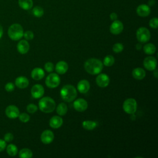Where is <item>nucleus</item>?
I'll use <instances>...</instances> for the list:
<instances>
[{"instance_id": "nucleus-1", "label": "nucleus", "mask_w": 158, "mask_h": 158, "mask_svg": "<svg viewBox=\"0 0 158 158\" xmlns=\"http://www.w3.org/2000/svg\"><path fill=\"white\" fill-rule=\"evenodd\" d=\"M85 70L91 75L99 74L102 70L103 64L98 59L90 58L88 59L84 64Z\"/></svg>"}, {"instance_id": "nucleus-2", "label": "nucleus", "mask_w": 158, "mask_h": 158, "mask_svg": "<svg viewBox=\"0 0 158 158\" xmlns=\"http://www.w3.org/2000/svg\"><path fill=\"white\" fill-rule=\"evenodd\" d=\"M61 98L65 102L73 101L77 96L75 88L71 85H64L60 91Z\"/></svg>"}, {"instance_id": "nucleus-3", "label": "nucleus", "mask_w": 158, "mask_h": 158, "mask_svg": "<svg viewBox=\"0 0 158 158\" xmlns=\"http://www.w3.org/2000/svg\"><path fill=\"white\" fill-rule=\"evenodd\" d=\"M38 106L42 112L44 113H50L54 111L56 108V102L53 99L46 96L41 98L39 102Z\"/></svg>"}, {"instance_id": "nucleus-4", "label": "nucleus", "mask_w": 158, "mask_h": 158, "mask_svg": "<svg viewBox=\"0 0 158 158\" xmlns=\"http://www.w3.org/2000/svg\"><path fill=\"white\" fill-rule=\"evenodd\" d=\"M7 33L9 37L11 40L14 41H17L23 37V30L20 24L14 23L9 27Z\"/></svg>"}, {"instance_id": "nucleus-5", "label": "nucleus", "mask_w": 158, "mask_h": 158, "mask_svg": "<svg viewBox=\"0 0 158 158\" xmlns=\"http://www.w3.org/2000/svg\"><path fill=\"white\" fill-rule=\"evenodd\" d=\"M122 107L126 113L133 114L137 109V102L133 98H128L123 102Z\"/></svg>"}, {"instance_id": "nucleus-6", "label": "nucleus", "mask_w": 158, "mask_h": 158, "mask_svg": "<svg viewBox=\"0 0 158 158\" xmlns=\"http://www.w3.org/2000/svg\"><path fill=\"white\" fill-rule=\"evenodd\" d=\"M137 40L142 43L148 42L151 38V33L149 30L146 27H140L136 31Z\"/></svg>"}, {"instance_id": "nucleus-7", "label": "nucleus", "mask_w": 158, "mask_h": 158, "mask_svg": "<svg viewBox=\"0 0 158 158\" xmlns=\"http://www.w3.org/2000/svg\"><path fill=\"white\" fill-rule=\"evenodd\" d=\"M60 82V79L59 76L55 73H52L49 74L45 80L46 85L50 88H54L57 87Z\"/></svg>"}, {"instance_id": "nucleus-8", "label": "nucleus", "mask_w": 158, "mask_h": 158, "mask_svg": "<svg viewBox=\"0 0 158 158\" xmlns=\"http://www.w3.org/2000/svg\"><path fill=\"white\" fill-rule=\"evenodd\" d=\"M143 65L148 70L153 71L157 67V60L153 56H148L143 60Z\"/></svg>"}, {"instance_id": "nucleus-9", "label": "nucleus", "mask_w": 158, "mask_h": 158, "mask_svg": "<svg viewBox=\"0 0 158 158\" xmlns=\"http://www.w3.org/2000/svg\"><path fill=\"white\" fill-rule=\"evenodd\" d=\"M123 30V25L120 20H115L113 21L110 26V31L113 35H118Z\"/></svg>"}, {"instance_id": "nucleus-10", "label": "nucleus", "mask_w": 158, "mask_h": 158, "mask_svg": "<svg viewBox=\"0 0 158 158\" xmlns=\"http://www.w3.org/2000/svg\"><path fill=\"white\" fill-rule=\"evenodd\" d=\"M5 113L7 117L9 118L14 119L19 117L20 112L17 106L14 105H10L6 107Z\"/></svg>"}, {"instance_id": "nucleus-11", "label": "nucleus", "mask_w": 158, "mask_h": 158, "mask_svg": "<svg viewBox=\"0 0 158 158\" xmlns=\"http://www.w3.org/2000/svg\"><path fill=\"white\" fill-rule=\"evenodd\" d=\"M44 93V89L43 86L40 84L35 85L31 89V94L33 98L35 99L41 98Z\"/></svg>"}, {"instance_id": "nucleus-12", "label": "nucleus", "mask_w": 158, "mask_h": 158, "mask_svg": "<svg viewBox=\"0 0 158 158\" xmlns=\"http://www.w3.org/2000/svg\"><path fill=\"white\" fill-rule=\"evenodd\" d=\"M54 138L53 132L49 130H46L41 135V140L43 143L45 144H50L52 142Z\"/></svg>"}, {"instance_id": "nucleus-13", "label": "nucleus", "mask_w": 158, "mask_h": 158, "mask_svg": "<svg viewBox=\"0 0 158 158\" xmlns=\"http://www.w3.org/2000/svg\"><path fill=\"white\" fill-rule=\"evenodd\" d=\"M109 81V77L106 73H100L97 76L96 78V84L101 88H104L108 86Z\"/></svg>"}, {"instance_id": "nucleus-14", "label": "nucleus", "mask_w": 158, "mask_h": 158, "mask_svg": "<svg viewBox=\"0 0 158 158\" xmlns=\"http://www.w3.org/2000/svg\"><path fill=\"white\" fill-rule=\"evenodd\" d=\"M73 107L78 112H83L88 108V102L83 98L77 99L73 102Z\"/></svg>"}, {"instance_id": "nucleus-15", "label": "nucleus", "mask_w": 158, "mask_h": 158, "mask_svg": "<svg viewBox=\"0 0 158 158\" xmlns=\"http://www.w3.org/2000/svg\"><path fill=\"white\" fill-rule=\"evenodd\" d=\"M151 9L149 6L146 4H141L136 8V14L142 17H147L150 14Z\"/></svg>"}, {"instance_id": "nucleus-16", "label": "nucleus", "mask_w": 158, "mask_h": 158, "mask_svg": "<svg viewBox=\"0 0 158 158\" xmlns=\"http://www.w3.org/2000/svg\"><path fill=\"white\" fill-rule=\"evenodd\" d=\"M17 49L19 52H20L22 54H25L29 51L30 49V45L28 42L27 40H20L17 46Z\"/></svg>"}, {"instance_id": "nucleus-17", "label": "nucleus", "mask_w": 158, "mask_h": 158, "mask_svg": "<svg viewBox=\"0 0 158 158\" xmlns=\"http://www.w3.org/2000/svg\"><path fill=\"white\" fill-rule=\"evenodd\" d=\"M90 88V84L86 80H81L77 84V89L81 93H86Z\"/></svg>"}, {"instance_id": "nucleus-18", "label": "nucleus", "mask_w": 158, "mask_h": 158, "mask_svg": "<svg viewBox=\"0 0 158 158\" xmlns=\"http://www.w3.org/2000/svg\"><path fill=\"white\" fill-rule=\"evenodd\" d=\"M68 68H69V66H68L67 63L65 61L61 60V61L58 62L56 64V67H55V70L57 73L62 75L67 72Z\"/></svg>"}, {"instance_id": "nucleus-19", "label": "nucleus", "mask_w": 158, "mask_h": 158, "mask_svg": "<svg viewBox=\"0 0 158 158\" xmlns=\"http://www.w3.org/2000/svg\"><path fill=\"white\" fill-rule=\"evenodd\" d=\"M15 84L18 88L20 89H23L27 88L28 86L29 81L28 78H26L25 77L20 76L15 79Z\"/></svg>"}, {"instance_id": "nucleus-20", "label": "nucleus", "mask_w": 158, "mask_h": 158, "mask_svg": "<svg viewBox=\"0 0 158 158\" xmlns=\"http://www.w3.org/2000/svg\"><path fill=\"white\" fill-rule=\"evenodd\" d=\"M63 123V120L62 118L57 115H55L53 116L51 118L50 120H49V125L51 128H58L60 127H61V125Z\"/></svg>"}, {"instance_id": "nucleus-21", "label": "nucleus", "mask_w": 158, "mask_h": 158, "mask_svg": "<svg viewBox=\"0 0 158 158\" xmlns=\"http://www.w3.org/2000/svg\"><path fill=\"white\" fill-rule=\"evenodd\" d=\"M44 72L41 68L36 67L31 71V76L33 79L35 80H40L44 77Z\"/></svg>"}, {"instance_id": "nucleus-22", "label": "nucleus", "mask_w": 158, "mask_h": 158, "mask_svg": "<svg viewBox=\"0 0 158 158\" xmlns=\"http://www.w3.org/2000/svg\"><path fill=\"white\" fill-rule=\"evenodd\" d=\"M132 76L136 80H142L146 76V72L144 70L140 67H137L132 70Z\"/></svg>"}, {"instance_id": "nucleus-23", "label": "nucleus", "mask_w": 158, "mask_h": 158, "mask_svg": "<svg viewBox=\"0 0 158 158\" xmlns=\"http://www.w3.org/2000/svg\"><path fill=\"white\" fill-rule=\"evenodd\" d=\"M19 5L23 10H29L33 7V1L19 0Z\"/></svg>"}, {"instance_id": "nucleus-24", "label": "nucleus", "mask_w": 158, "mask_h": 158, "mask_svg": "<svg viewBox=\"0 0 158 158\" xmlns=\"http://www.w3.org/2000/svg\"><path fill=\"white\" fill-rule=\"evenodd\" d=\"M82 127L87 130H92L97 127V123L92 120H85L82 122Z\"/></svg>"}, {"instance_id": "nucleus-25", "label": "nucleus", "mask_w": 158, "mask_h": 158, "mask_svg": "<svg viewBox=\"0 0 158 158\" xmlns=\"http://www.w3.org/2000/svg\"><path fill=\"white\" fill-rule=\"evenodd\" d=\"M143 51L146 54H153L156 52V46L152 43H148L143 46Z\"/></svg>"}, {"instance_id": "nucleus-26", "label": "nucleus", "mask_w": 158, "mask_h": 158, "mask_svg": "<svg viewBox=\"0 0 158 158\" xmlns=\"http://www.w3.org/2000/svg\"><path fill=\"white\" fill-rule=\"evenodd\" d=\"M19 156L21 158H31L33 156V153L30 149L23 148L20 151Z\"/></svg>"}, {"instance_id": "nucleus-27", "label": "nucleus", "mask_w": 158, "mask_h": 158, "mask_svg": "<svg viewBox=\"0 0 158 158\" xmlns=\"http://www.w3.org/2000/svg\"><path fill=\"white\" fill-rule=\"evenodd\" d=\"M67 110H68L67 106L64 102L60 103L56 108V112L59 115H65L66 113L67 112Z\"/></svg>"}, {"instance_id": "nucleus-28", "label": "nucleus", "mask_w": 158, "mask_h": 158, "mask_svg": "<svg viewBox=\"0 0 158 158\" xmlns=\"http://www.w3.org/2000/svg\"><path fill=\"white\" fill-rule=\"evenodd\" d=\"M6 151L10 156H15L18 152V149L15 145L9 144L6 148Z\"/></svg>"}, {"instance_id": "nucleus-29", "label": "nucleus", "mask_w": 158, "mask_h": 158, "mask_svg": "<svg viewBox=\"0 0 158 158\" xmlns=\"http://www.w3.org/2000/svg\"><path fill=\"white\" fill-rule=\"evenodd\" d=\"M114 62H115L114 57L111 55H107L104 57L102 64L105 66L110 67V66H112L114 64Z\"/></svg>"}, {"instance_id": "nucleus-30", "label": "nucleus", "mask_w": 158, "mask_h": 158, "mask_svg": "<svg viewBox=\"0 0 158 158\" xmlns=\"http://www.w3.org/2000/svg\"><path fill=\"white\" fill-rule=\"evenodd\" d=\"M32 13L34 16L36 17H41L44 14V10L40 6H36L33 9Z\"/></svg>"}, {"instance_id": "nucleus-31", "label": "nucleus", "mask_w": 158, "mask_h": 158, "mask_svg": "<svg viewBox=\"0 0 158 158\" xmlns=\"http://www.w3.org/2000/svg\"><path fill=\"white\" fill-rule=\"evenodd\" d=\"M123 45L120 43H117L114 44L112 47L113 51L116 53L122 52L123 51Z\"/></svg>"}, {"instance_id": "nucleus-32", "label": "nucleus", "mask_w": 158, "mask_h": 158, "mask_svg": "<svg viewBox=\"0 0 158 158\" xmlns=\"http://www.w3.org/2000/svg\"><path fill=\"white\" fill-rule=\"evenodd\" d=\"M19 120L23 122V123H26L27 122H28L30 120V115L27 114V113H25V112H23V113H21V114H19Z\"/></svg>"}, {"instance_id": "nucleus-33", "label": "nucleus", "mask_w": 158, "mask_h": 158, "mask_svg": "<svg viewBox=\"0 0 158 158\" xmlns=\"http://www.w3.org/2000/svg\"><path fill=\"white\" fill-rule=\"evenodd\" d=\"M38 110V107L35 104H29L27 106V110L28 111V113L30 114H33L35 112H36V110Z\"/></svg>"}, {"instance_id": "nucleus-34", "label": "nucleus", "mask_w": 158, "mask_h": 158, "mask_svg": "<svg viewBox=\"0 0 158 158\" xmlns=\"http://www.w3.org/2000/svg\"><path fill=\"white\" fill-rule=\"evenodd\" d=\"M54 64L51 62H48L44 64V69L48 72H52L54 70Z\"/></svg>"}, {"instance_id": "nucleus-35", "label": "nucleus", "mask_w": 158, "mask_h": 158, "mask_svg": "<svg viewBox=\"0 0 158 158\" xmlns=\"http://www.w3.org/2000/svg\"><path fill=\"white\" fill-rule=\"evenodd\" d=\"M149 26L152 28H157L158 27V19L157 17L151 19L149 21Z\"/></svg>"}, {"instance_id": "nucleus-36", "label": "nucleus", "mask_w": 158, "mask_h": 158, "mask_svg": "<svg viewBox=\"0 0 158 158\" xmlns=\"http://www.w3.org/2000/svg\"><path fill=\"white\" fill-rule=\"evenodd\" d=\"M25 39L27 40H31L34 38V34L31 31L28 30L23 33V36Z\"/></svg>"}, {"instance_id": "nucleus-37", "label": "nucleus", "mask_w": 158, "mask_h": 158, "mask_svg": "<svg viewBox=\"0 0 158 158\" xmlns=\"http://www.w3.org/2000/svg\"><path fill=\"white\" fill-rule=\"evenodd\" d=\"M14 88H15V85L12 82L7 83L5 85V89H6V91H7L8 92L12 91L14 89Z\"/></svg>"}, {"instance_id": "nucleus-38", "label": "nucleus", "mask_w": 158, "mask_h": 158, "mask_svg": "<svg viewBox=\"0 0 158 158\" xmlns=\"http://www.w3.org/2000/svg\"><path fill=\"white\" fill-rule=\"evenodd\" d=\"M14 139V136L11 133H7L4 136V139L6 142H10Z\"/></svg>"}, {"instance_id": "nucleus-39", "label": "nucleus", "mask_w": 158, "mask_h": 158, "mask_svg": "<svg viewBox=\"0 0 158 158\" xmlns=\"http://www.w3.org/2000/svg\"><path fill=\"white\" fill-rule=\"evenodd\" d=\"M6 148V142L3 139H0V152L4 151Z\"/></svg>"}, {"instance_id": "nucleus-40", "label": "nucleus", "mask_w": 158, "mask_h": 158, "mask_svg": "<svg viewBox=\"0 0 158 158\" xmlns=\"http://www.w3.org/2000/svg\"><path fill=\"white\" fill-rule=\"evenodd\" d=\"M110 18L111 20L114 21V20L117 19V14L116 13H115V12H112L110 14Z\"/></svg>"}, {"instance_id": "nucleus-41", "label": "nucleus", "mask_w": 158, "mask_h": 158, "mask_svg": "<svg viewBox=\"0 0 158 158\" xmlns=\"http://www.w3.org/2000/svg\"><path fill=\"white\" fill-rule=\"evenodd\" d=\"M141 48H142V46H141V44L138 43V44H136V49L137 50H140V49H141Z\"/></svg>"}, {"instance_id": "nucleus-42", "label": "nucleus", "mask_w": 158, "mask_h": 158, "mask_svg": "<svg viewBox=\"0 0 158 158\" xmlns=\"http://www.w3.org/2000/svg\"><path fill=\"white\" fill-rule=\"evenodd\" d=\"M153 71H154V76L155 77V78H157L158 77V75H157V69L156 68Z\"/></svg>"}, {"instance_id": "nucleus-43", "label": "nucleus", "mask_w": 158, "mask_h": 158, "mask_svg": "<svg viewBox=\"0 0 158 158\" xmlns=\"http://www.w3.org/2000/svg\"><path fill=\"white\" fill-rule=\"evenodd\" d=\"M2 34H3V28L1 25H0V38L2 37Z\"/></svg>"}]
</instances>
